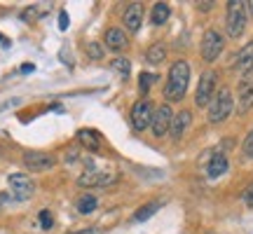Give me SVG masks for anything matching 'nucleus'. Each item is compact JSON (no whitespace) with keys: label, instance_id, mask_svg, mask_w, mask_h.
Returning a JSON list of instances; mask_svg holds the SVG:
<instances>
[{"label":"nucleus","instance_id":"obj_1","mask_svg":"<svg viewBox=\"0 0 253 234\" xmlns=\"http://www.w3.org/2000/svg\"><path fill=\"white\" fill-rule=\"evenodd\" d=\"M188 82H190V63L185 59L173 61L171 68H169V75H167V82H164V99L171 101V103L183 101L185 91H188Z\"/></svg>","mask_w":253,"mask_h":234},{"label":"nucleus","instance_id":"obj_2","mask_svg":"<svg viewBox=\"0 0 253 234\" xmlns=\"http://www.w3.org/2000/svg\"><path fill=\"white\" fill-rule=\"evenodd\" d=\"M246 19H249L246 2H242V0H230V2H227V14H225V31L232 40L244 36Z\"/></svg>","mask_w":253,"mask_h":234},{"label":"nucleus","instance_id":"obj_3","mask_svg":"<svg viewBox=\"0 0 253 234\" xmlns=\"http://www.w3.org/2000/svg\"><path fill=\"white\" fill-rule=\"evenodd\" d=\"M232 108H235V99H232V91L227 87H220L216 91L213 101L209 103V122L211 124H220L225 122L227 117L232 115Z\"/></svg>","mask_w":253,"mask_h":234},{"label":"nucleus","instance_id":"obj_4","mask_svg":"<svg viewBox=\"0 0 253 234\" xmlns=\"http://www.w3.org/2000/svg\"><path fill=\"white\" fill-rule=\"evenodd\" d=\"M216 84H218V73L216 71L202 73L197 91H195V103H197V108H207L209 103L213 101V96H216Z\"/></svg>","mask_w":253,"mask_h":234},{"label":"nucleus","instance_id":"obj_5","mask_svg":"<svg viewBox=\"0 0 253 234\" xmlns=\"http://www.w3.org/2000/svg\"><path fill=\"white\" fill-rule=\"evenodd\" d=\"M7 183H9V190H12V197L17 201H26V199H31L36 195V183L26 173H12L7 178Z\"/></svg>","mask_w":253,"mask_h":234},{"label":"nucleus","instance_id":"obj_6","mask_svg":"<svg viewBox=\"0 0 253 234\" xmlns=\"http://www.w3.org/2000/svg\"><path fill=\"white\" fill-rule=\"evenodd\" d=\"M223 45H225L223 36L218 33L216 28H209L207 33H204V38H202V59L207 63L216 61L218 56H220V52H223Z\"/></svg>","mask_w":253,"mask_h":234},{"label":"nucleus","instance_id":"obj_7","mask_svg":"<svg viewBox=\"0 0 253 234\" xmlns=\"http://www.w3.org/2000/svg\"><path fill=\"white\" fill-rule=\"evenodd\" d=\"M54 164H56V157L49 153H40V150H28V153H24V166L33 173L49 171V169H54Z\"/></svg>","mask_w":253,"mask_h":234},{"label":"nucleus","instance_id":"obj_8","mask_svg":"<svg viewBox=\"0 0 253 234\" xmlns=\"http://www.w3.org/2000/svg\"><path fill=\"white\" fill-rule=\"evenodd\" d=\"M153 103L148 99L143 101H136L134 108H131V126H134V131H145L148 126L153 124Z\"/></svg>","mask_w":253,"mask_h":234},{"label":"nucleus","instance_id":"obj_9","mask_svg":"<svg viewBox=\"0 0 253 234\" xmlns=\"http://www.w3.org/2000/svg\"><path fill=\"white\" fill-rule=\"evenodd\" d=\"M110 183H115V176L108 171H99V169H87L78 178L80 188H108Z\"/></svg>","mask_w":253,"mask_h":234},{"label":"nucleus","instance_id":"obj_10","mask_svg":"<svg viewBox=\"0 0 253 234\" xmlns=\"http://www.w3.org/2000/svg\"><path fill=\"white\" fill-rule=\"evenodd\" d=\"M171 122H173V110L169 103H164V106H160V108L155 110L153 115V134L157 136V138H162L164 134H169V129H171Z\"/></svg>","mask_w":253,"mask_h":234},{"label":"nucleus","instance_id":"obj_11","mask_svg":"<svg viewBox=\"0 0 253 234\" xmlns=\"http://www.w3.org/2000/svg\"><path fill=\"white\" fill-rule=\"evenodd\" d=\"M253 108V73L244 75L239 82V101H237V113L246 115Z\"/></svg>","mask_w":253,"mask_h":234},{"label":"nucleus","instance_id":"obj_12","mask_svg":"<svg viewBox=\"0 0 253 234\" xmlns=\"http://www.w3.org/2000/svg\"><path fill=\"white\" fill-rule=\"evenodd\" d=\"M235 71H239L242 75L253 73V40L249 45H244L239 49V54L235 56Z\"/></svg>","mask_w":253,"mask_h":234},{"label":"nucleus","instance_id":"obj_13","mask_svg":"<svg viewBox=\"0 0 253 234\" xmlns=\"http://www.w3.org/2000/svg\"><path fill=\"white\" fill-rule=\"evenodd\" d=\"M190 124H192V113L190 110H181V113H176L173 115V122H171V129H169V134H171V138H183V134L190 129Z\"/></svg>","mask_w":253,"mask_h":234},{"label":"nucleus","instance_id":"obj_14","mask_svg":"<svg viewBox=\"0 0 253 234\" xmlns=\"http://www.w3.org/2000/svg\"><path fill=\"white\" fill-rule=\"evenodd\" d=\"M141 21H143V5L141 2H131V5H126L125 9V26L136 33L138 28H141Z\"/></svg>","mask_w":253,"mask_h":234},{"label":"nucleus","instance_id":"obj_15","mask_svg":"<svg viewBox=\"0 0 253 234\" xmlns=\"http://www.w3.org/2000/svg\"><path fill=\"white\" fill-rule=\"evenodd\" d=\"M227 169H230L227 157L223 153H218V155H213V157L209 159V164H207V176H209V178H220V176H223Z\"/></svg>","mask_w":253,"mask_h":234},{"label":"nucleus","instance_id":"obj_16","mask_svg":"<svg viewBox=\"0 0 253 234\" xmlns=\"http://www.w3.org/2000/svg\"><path fill=\"white\" fill-rule=\"evenodd\" d=\"M106 47L113 52H120L126 47V33L122 28H108L106 31Z\"/></svg>","mask_w":253,"mask_h":234},{"label":"nucleus","instance_id":"obj_17","mask_svg":"<svg viewBox=\"0 0 253 234\" xmlns=\"http://www.w3.org/2000/svg\"><path fill=\"white\" fill-rule=\"evenodd\" d=\"M78 141H80V145H84L89 153H99V148H101L99 131H94V129H80V131H78Z\"/></svg>","mask_w":253,"mask_h":234},{"label":"nucleus","instance_id":"obj_18","mask_svg":"<svg viewBox=\"0 0 253 234\" xmlns=\"http://www.w3.org/2000/svg\"><path fill=\"white\" fill-rule=\"evenodd\" d=\"M162 204H164V201H160V199H157V201H148L145 206H141V208H138V211L134 213V220L143 223V220H148V218H153L155 213H157V211L162 208Z\"/></svg>","mask_w":253,"mask_h":234},{"label":"nucleus","instance_id":"obj_19","mask_svg":"<svg viewBox=\"0 0 253 234\" xmlns=\"http://www.w3.org/2000/svg\"><path fill=\"white\" fill-rule=\"evenodd\" d=\"M171 17V7L167 5V2H157L153 7V14H150V21H153L155 26H162L167 19Z\"/></svg>","mask_w":253,"mask_h":234},{"label":"nucleus","instance_id":"obj_20","mask_svg":"<svg viewBox=\"0 0 253 234\" xmlns=\"http://www.w3.org/2000/svg\"><path fill=\"white\" fill-rule=\"evenodd\" d=\"M96 206H99L96 195H82V197L78 199V213H82V216H89Z\"/></svg>","mask_w":253,"mask_h":234},{"label":"nucleus","instance_id":"obj_21","mask_svg":"<svg viewBox=\"0 0 253 234\" xmlns=\"http://www.w3.org/2000/svg\"><path fill=\"white\" fill-rule=\"evenodd\" d=\"M145 59H148V63H164V59H167V47H164L162 42H155V45L145 52Z\"/></svg>","mask_w":253,"mask_h":234},{"label":"nucleus","instance_id":"obj_22","mask_svg":"<svg viewBox=\"0 0 253 234\" xmlns=\"http://www.w3.org/2000/svg\"><path fill=\"white\" fill-rule=\"evenodd\" d=\"M110 68L115 73H120L122 78H129V71H131V61L126 59V56H115L113 61H110Z\"/></svg>","mask_w":253,"mask_h":234},{"label":"nucleus","instance_id":"obj_23","mask_svg":"<svg viewBox=\"0 0 253 234\" xmlns=\"http://www.w3.org/2000/svg\"><path fill=\"white\" fill-rule=\"evenodd\" d=\"M106 54V45H101V42H89L87 45V56L94 59V61H101Z\"/></svg>","mask_w":253,"mask_h":234},{"label":"nucleus","instance_id":"obj_24","mask_svg":"<svg viewBox=\"0 0 253 234\" xmlns=\"http://www.w3.org/2000/svg\"><path fill=\"white\" fill-rule=\"evenodd\" d=\"M157 80H160V78H157L155 73H145L143 71L141 75H138V87H141V91H148Z\"/></svg>","mask_w":253,"mask_h":234},{"label":"nucleus","instance_id":"obj_25","mask_svg":"<svg viewBox=\"0 0 253 234\" xmlns=\"http://www.w3.org/2000/svg\"><path fill=\"white\" fill-rule=\"evenodd\" d=\"M242 155H244L246 159H253V129L246 134L244 143H242Z\"/></svg>","mask_w":253,"mask_h":234},{"label":"nucleus","instance_id":"obj_26","mask_svg":"<svg viewBox=\"0 0 253 234\" xmlns=\"http://www.w3.org/2000/svg\"><path fill=\"white\" fill-rule=\"evenodd\" d=\"M47 9H49V5H33V7H28L24 12V19H38L40 14H45Z\"/></svg>","mask_w":253,"mask_h":234},{"label":"nucleus","instance_id":"obj_27","mask_svg":"<svg viewBox=\"0 0 253 234\" xmlns=\"http://www.w3.org/2000/svg\"><path fill=\"white\" fill-rule=\"evenodd\" d=\"M40 225H42V230H52V225H54V218H52V213L49 211H40Z\"/></svg>","mask_w":253,"mask_h":234},{"label":"nucleus","instance_id":"obj_28","mask_svg":"<svg viewBox=\"0 0 253 234\" xmlns=\"http://www.w3.org/2000/svg\"><path fill=\"white\" fill-rule=\"evenodd\" d=\"M242 201H244L246 206H253V180H251V185L242 192Z\"/></svg>","mask_w":253,"mask_h":234},{"label":"nucleus","instance_id":"obj_29","mask_svg":"<svg viewBox=\"0 0 253 234\" xmlns=\"http://www.w3.org/2000/svg\"><path fill=\"white\" fill-rule=\"evenodd\" d=\"M80 159V153H78V148H68L66 150V164H75Z\"/></svg>","mask_w":253,"mask_h":234},{"label":"nucleus","instance_id":"obj_30","mask_svg":"<svg viewBox=\"0 0 253 234\" xmlns=\"http://www.w3.org/2000/svg\"><path fill=\"white\" fill-rule=\"evenodd\" d=\"M59 28H61V31H66V28H68V12H66V9H61V12H59Z\"/></svg>","mask_w":253,"mask_h":234},{"label":"nucleus","instance_id":"obj_31","mask_svg":"<svg viewBox=\"0 0 253 234\" xmlns=\"http://www.w3.org/2000/svg\"><path fill=\"white\" fill-rule=\"evenodd\" d=\"M73 234H103L99 227H89V230H80V232H73Z\"/></svg>","mask_w":253,"mask_h":234},{"label":"nucleus","instance_id":"obj_32","mask_svg":"<svg viewBox=\"0 0 253 234\" xmlns=\"http://www.w3.org/2000/svg\"><path fill=\"white\" fill-rule=\"evenodd\" d=\"M211 7H213V2H199V9H204V12L211 9Z\"/></svg>","mask_w":253,"mask_h":234},{"label":"nucleus","instance_id":"obj_33","mask_svg":"<svg viewBox=\"0 0 253 234\" xmlns=\"http://www.w3.org/2000/svg\"><path fill=\"white\" fill-rule=\"evenodd\" d=\"M31 71H33V63H26V66L21 68V73H31Z\"/></svg>","mask_w":253,"mask_h":234},{"label":"nucleus","instance_id":"obj_34","mask_svg":"<svg viewBox=\"0 0 253 234\" xmlns=\"http://www.w3.org/2000/svg\"><path fill=\"white\" fill-rule=\"evenodd\" d=\"M0 42H2V45H5V47L9 45V40H7V38H5V36H2V33H0Z\"/></svg>","mask_w":253,"mask_h":234},{"label":"nucleus","instance_id":"obj_35","mask_svg":"<svg viewBox=\"0 0 253 234\" xmlns=\"http://www.w3.org/2000/svg\"><path fill=\"white\" fill-rule=\"evenodd\" d=\"M246 9H249V14H253V0L251 2H246Z\"/></svg>","mask_w":253,"mask_h":234}]
</instances>
